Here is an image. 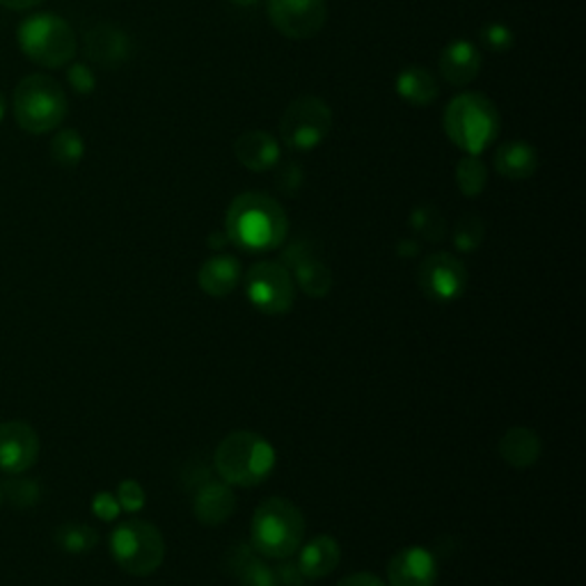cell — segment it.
Listing matches in <instances>:
<instances>
[{
	"label": "cell",
	"instance_id": "24",
	"mask_svg": "<svg viewBox=\"0 0 586 586\" xmlns=\"http://www.w3.org/2000/svg\"><path fill=\"white\" fill-rule=\"evenodd\" d=\"M86 156V140L76 129H60L51 140V159L60 168H76Z\"/></svg>",
	"mask_w": 586,
	"mask_h": 586
},
{
	"label": "cell",
	"instance_id": "6",
	"mask_svg": "<svg viewBox=\"0 0 586 586\" xmlns=\"http://www.w3.org/2000/svg\"><path fill=\"white\" fill-rule=\"evenodd\" d=\"M19 47L23 56L47 69L67 67L78 51V39L73 28L58 14L42 12L21 21L17 30Z\"/></svg>",
	"mask_w": 586,
	"mask_h": 586
},
{
	"label": "cell",
	"instance_id": "34",
	"mask_svg": "<svg viewBox=\"0 0 586 586\" xmlns=\"http://www.w3.org/2000/svg\"><path fill=\"white\" fill-rule=\"evenodd\" d=\"M92 511L99 520H115L117 516H120V501H117V497L112 493H97L95 499H92Z\"/></svg>",
	"mask_w": 586,
	"mask_h": 586
},
{
	"label": "cell",
	"instance_id": "25",
	"mask_svg": "<svg viewBox=\"0 0 586 586\" xmlns=\"http://www.w3.org/2000/svg\"><path fill=\"white\" fill-rule=\"evenodd\" d=\"M53 540H56L58 548H62L64 553L83 555V553H90L95 548L97 540H99V534L90 525L64 523L56 529Z\"/></svg>",
	"mask_w": 586,
	"mask_h": 586
},
{
	"label": "cell",
	"instance_id": "19",
	"mask_svg": "<svg viewBox=\"0 0 586 586\" xmlns=\"http://www.w3.org/2000/svg\"><path fill=\"white\" fill-rule=\"evenodd\" d=\"M495 170L509 181H525L538 170V151L525 140L504 142L493 156Z\"/></svg>",
	"mask_w": 586,
	"mask_h": 586
},
{
	"label": "cell",
	"instance_id": "22",
	"mask_svg": "<svg viewBox=\"0 0 586 586\" xmlns=\"http://www.w3.org/2000/svg\"><path fill=\"white\" fill-rule=\"evenodd\" d=\"M540 438L527 426H514L499 440V454L516 470H527L540 456Z\"/></svg>",
	"mask_w": 586,
	"mask_h": 586
},
{
	"label": "cell",
	"instance_id": "15",
	"mask_svg": "<svg viewBox=\"0 0 586 586\" xmlns=\"http://www.w3.org/2000/svg\"><path fill=\"white\" fill-rule=\"evenodd\" d=\"M86 56L103 69H117L131 58V39L120 28L97 23L86 32Z\"/></svg>",
	"mask_w": 586,
	"mask_h": 586
},
{
	"label": "cell",
	"instance_id": "21",
	"mask_svg": "<svg viewBox=\"0 0 586 586\" xmlns=\"http://www.w3.org/2000/svg\"><path fill=\"white\" fill-rule=\"evenodd\" d=\"M298 568L305 579H321L330 575L341 559V550L332 536H315L309 543L300 545Z\"/></svg>",
	"mask_w": 586,
	"mask_h": 586
},
{
	"label": "cell",
	"instance_id": "37",
	"mask_svg": "<svg viewBox=\"0 0 586 586\" xmlns=\"http://www.w3.org/2000/svg\"><path fill=\"white\" fill-rule=\"evenodd\" d=\"M339 586H385V582L374 573H356L339 582Z\"/></svg>",
	"mask_w": 586,
	"mask_h": 586
},
{
	"label": "cell",
	"instance_id": "35",
	"mask_svg": "<svg viewBox=\"0 0 586 586\" xmlns=\"http://www.w3.org/2000/svg\"><path fill=\"white\" fill-rule=\"evenodd\" d=\"M276 579H278V584H285V586H300L305 582V575L300 573L298 562L294 564L291 557H287V559H280L278 562V566H276Z\"/></svg>",
	"mask_w": 586,
	"mask_h": 586
},
{
	"label": "cell",
	"instance_id": "3",
	"mask_svg": "<svg viewBox=\"0 0 586 586\" xmlns=\"http://www.w3.org/2000/svg\"><path fill=\"white\" fill-rule=\"evenodd\" d=\"M252 550L266 559L294 557L305 540V518L289 499L272 497L259 504L250 527Z\"/></svg>",
	"mask_w": 586,
	"mask_h": 586
},
{
	"label": "cell",
	"instance_id": "5",
	"mask_svg": "<svg viewBox=\"0 0 586 586\" xmlns=\"http://www.w3.org/2000/svg\"><path fill=\"white\" fill-rule=\"evenodd\" d=\"M67 108L69 103L62 86L47 73L26 76L12 95L14 120L32 136L56 131L64 122Z\"/></svg>",
	"mask_w": 586,
	"mask_h": 586
},
{
	"label": "cell",
	"instance_id": "17",
	"mask_svg": "<svg viewBox=\"0 0 586 586\" xmlns=\"http://www.w3.org/2000/svg\"><path fill=\"white\" fill-rule=\"evenodd\" d=\"M438 69L447 83L467 86L473 83L481 71V53L473 42H467V39H454V42L443 49Z\"/></svg>",
	"mask_w": 586,
	"mask_h": 586
},
{
	"label": "cell",
	"instance_id": "36",
	"mask_svg": "<svg viewBox=\"0 0 586 586\" xmlns=\"http://www.w3.org/2000/svg\"><path fill=\"white\" fill-rule=\"evenodd\" d=\"M302 183V170L298 168V163H287L280 175H278V186L287 192V195H294Z\"/></svg>",
	"mask_w": 586,
	"mask_h": 586
},
{
	"label": "cell",
	"instance_id": "14",
	"mask_svg": "<svg viewBox=\"0 0 586 586\" xmlns=\"http://www.w3.org/2000/svg\"><path fill=\"white\" fill-rule=\"evenodd\" d=\"M282 261L287 264V268L294 270V280L296 285L311 298H324L330 287H332V272L330 268L311 252L309 248H305L302 244H294L285 250Z\"/></svg>",
	"mask_w": 586,
	"mask_h": 586
},
{
	"label": "cell",
	"instance_id": "9",
	"mask_svg": "<svg viewBox=\"0 0 586 586\" xmlns=\"http://www.w3.org/2000/svg\"><path fill=\"white\" fill-rule=\"evenodd\" d=\"M246 296L264 315H285L296 302V285L285 264L259 261L246 276Z\"/></svg>",
	"mask_w": 586,
	"mask_h": 586
},
{
	"label": "cell",
	"instance_id": "4",
	"mask_svg": "<svg viewBox=\"0 0 586 586\" xmlns=\"http://www.w3.org/2000/svg\"><path fill=\"white\" fill-rule=\"evenodd\" d=\"M213 467L225 484L252 488L270 477L276 467V449L252 431H234L218 445Z\"/></svg>",
	"mask_w": 586,
	"mask_h": 586
},
{
	"label": "cell",
	"instance_id": "2",
	"mask_svg": "<svg viewBox=\"0 0 586 586\" xmlns=\"http://www.w3.org/2000/svg\"><path fill=\"white\" fill-rule=\"evenodd\" d=\"M443 127L458 149L481 156L499 136V112L486 95L463 92L445 108Z\"/></svg>",
	"mask_w": 586,
	"mask_h": 586
},
{
	"label": "cell",
	"instance_id": "29",
	"mask_svg": "<svg viewBox=\"0 0 586 586\" xmlns=\"http://www.w3.org/2000/svg\"><path fill=\"white\" fill-rule=\"evenodd\" d=\"M484 241V222L479 216H465L454 227V246L460 252H473Z\"/></svg>",
	"mask_w": 586,
	"mask_h": 586
},
{
	"label": "cell",
	"instance_id": "31",
	"mask_svg": "<svg viewBox=\"0 0 586 586\" xmlns=\"http://www.w3.org/2000/svg\"><path fill=\"white\" fill-rule=\"evenodd\" d=\"M3 495H8V499L19 506V509H28V506H34L39 501V486L37 481L32 479H14V481H8L6 488L0 490Z\"/></svg>",
	"mask_w": 586,
	"mask_h": 586
},
{
	"label": "cell",
	"instance_id": "40",
	"mask_svg": "<svg viewBox=\"0 0 586 586\" xmlns=\"http://www.w3.org/2000/svg\"><path fill=\"white\" fill-rule=\"evenodd\" d=\"M6 110H8V101H6V95L0 92V122H3V117H6Z\"/></svg>",
	"mask_w": 586,
	"mask_h": 586
},
{
	"label": "cell",
	"instance_id": "26",
	"mask_svg": "<svg viewBox=\"0 0 586 586\" xmlns=\"http://www.w3.org/2000/svg\"><path fill=\"white\" fill-rule=\"evenodd\" d=\"M488 183V168L479 156L465 153L463 159L456 166V186L465 195V198H477V195L484 192Z\"/></svg>",
	"mask_w": 586,
	"mask_h": 586
},
{
	"label": "cell",
	"instance_id": "32",
	"mask_svg": "<svg viewBox=\"0 0 586 586\" xmlns=\"http://www.w3.org/2000/svg\"><path fill=\"white\" fill-rule=\"evenodd\" d=\"M67 83H69V88L76 95L88 97V95H92L97 90V76H95V71L88 64L76 62L67 71Z\"/></svg>",
	"mask_w": 586,
	"mask_h": 586
},
{
	"label": "cell",
	"instance_id": "18",
	"mask_svg": "<svg viewBox=\"0 0 586 586\" xmlns=\"http://www.w3.org/2000/svg\"><path fill=\"white\" fill-rule=\"evenodd\" d=\"M237 509V497L225 481H207L195 495V518L202 525L218 527L227 523Z\"/></svg>",
	"mask_w": 586,
	"mask_h": 586
},
{
	"label": "cell",
	"instance_id": "16",
	"mask_svg": "<svg viewBox=\"0 0 586 586\" xmlns=\"http://www.w3.org/2000/svg\"><path fill=\"white\" fill-rule=\"evenodd\" d=\"M234 153H237L239 163L250 172H270L280 163V142L276 136L261 129H250L241 133L234 142Z\"/></svg>",
	"mask_w": 586,
	"mask_h": 586
},
{
	"label": "cell",
	"instance_id": "20",
	"mask_svg": "<svg viewBox=\"0 0 586 586\" xmlns=\"http://www.w3.org/2000/svg\"><path fill=\"white\" fill-rule=\"evenodd\" d=\"M200 289L213 298L229 296L241 282V261L231 255H218L205 261L198 272Z\"/></svg>",
	"mask_w": 586,
	"mask_h": 586
},
{
	"label": "cell",
	"instance_id": "41",
	"mask_svg": "<svg viewBox=\"0 0 586 586\" xmlns=\"http://www.w3.org/2000/svg\"><path fill=\"white\" fill-rule=\"evenodd\" d=\"M0 504H3V493H0Z\"/></svg>",
	"mask_w": 586,
	"mask_h": 586
},
{
	"label": "cell",
	"instance_id": "12",
	"mask_svg": "<svg viewBox=\"0 0 586 586\" xmlns=\"http://www.w3.org/2000/svg\"><path fill=\"white\" fill-rule=\"evenodd\" d=\"M39 458V436L26 421L0 424V470L21 475Z\"/></svg>",
	"mask_w": 586,
	"mask_h": 586
},
{
	"label": "cell",
	"instance_id": "11",
	"mask_svg": "<svg viewBox=\"0 0 586 586\" xmlns=\"http://www.w3.org/2000/svg\"><path fill=\"white\" fill-rule=\"evenodd\" d=\"M419 289L434 302H454L467 287V270L460 259L449 252L428 255L417 272Z\"/></svg>",
	"mask_w": 586,
	"mask_h": 586
},
{
	"label": "cell",
	"instance_id": "38",
	"mask_svg": "<svg viewBox=\"0 0 586 586\" xmlns=\"http://www.w3.org/2000/svg\"><path fill=\"white\" fill-rule=\"evenodd\" d=\"M42 3L44 0H0V6L8 8V10H14V12H26V10L42 6Z\"/></svg>",
	"mask_w": 586,
	"mask_h": 586
},
{
	"label": "cell",
	"instance_id": "13",
	"mask_svg": "<svg viewBox=\"0 0 586 586\" xmlns=\"http://www.w3.org/2000/svg\"><path fill=\"white\" fill-rule=\"evenodd\" d=\"M438 575V559L419 545L404 548L387 566L389 586H436Z\"/></svg>",
	"mask_w": 586,
	"mask_h": 586
},
{
	"label": "cell",
	"instance_id": "27",
	"mask_svg": "<svg viewBox=\"0 0 586 586\" xmlns=\"http://www.w3.org/2000/svg\"><path fill=\"white\" fill-rule=\"evenodd\" d=\"M234 570H237L239 586H280L276 570L264 559H257L250 548H246L241 559H234Z\"/></svg>",
	"mask_w": 586,
	"mask_h": 586
},
{
	"label": "cell",
	"instance_id": "1",
	"mask_svg": "<svg viewBox=\"0 0 586 586\" xmlns=\"http://www.w3.org/2000/svg\"><path fill=\"white\" fill-rule=\"evenodd\" d=\"M225 234L246 252H268L287 241L289 218L270 195L244 192L229 205Z\"/></svg>",
	"mask_w": 586,
	"mask_h": 586
},
{
	"label": "cell",
	"instance_id": "23",
	"mask_svg": "<svg viewBox=\"0 0 586 586\" xmlns=\"http://www.w3.org/2000/svg\"><path fill=\"white\" fill-rule=\"evenodd\" d=\"M395 88H397V95L406 103L417 106V108L431 106L440 95L438 78L424 67H408V69L399 71Z\"/></svg>",
	"mask_w": 586,
	"mask_h": 586
},
{
	"label": "cell",
	"instance_id": "10",
	"mask_svg": "<svg viewBox=\"0 0 586 586\" xmlns=\"http://www.w3.org/2000/svg\"><path fill=\"white\" fill-rule=\"evenodd\" d=\"M268 19L287 39H311L328 19L326 0H268Z\"/></svg>",
	"mask_w": 586,
	"mask_h": 586
},
{
	"label": "cell",
	"instance_id": "7",
	"mask_svg": "<svg viewBox=\"0 0 586 586\" xmlns=\"http://www.w3.org/2000/svg\"><path fill=\"white\" fill-rule=\"evenodd\" d=\"M110 555L129 575L145 577L161 568L166 559V540L151 523L127 520L110 534Z\"/></svg>",
	"mask_w": 586,
	"mask_h": 586
},
{
	"label": "cell",
	"instance_id": "8",
	"mask_svg": "<svg viewBox=\"0 0 586 586\" xmlns=\"http://www.w3.org/2000/svg\"><path fill=\"white\" fill-rule=\"evenodd\" d=\"M332 131V110L317 95L294 99L280 122L282 142L294 151L317 149Z\"/></svg>",
	"mask_w": 586,
	"mask_h": 586
},
{
	"label": "cell",
	"instance_id": "39",
	"mask_svg": "<svg viewBox=\"0 0 586 586\" xmlns=\"http://www.w3.org/2000/svg\"><path fill=\"white\" fill-rule=\"evenodd\" d=\"M231 3L239 6V8H252L259 3V0H231Z\"/></svg>",
	"mask_w": 586,
	"mask_h": 586
},
{
	"label": "cell",
	"instance_id": "30",
	"mask_svg": "<svg viewBox=\"0 0 586 586\" xmlns=\"http://www.w3.org/2000/svg\"><path fill=\"white\" fill-rule=\"evenodd\" d=\"M479 42L490 53H506L516 44V34L504 23H486L479 32Z\"/></svg>",
	"mask_w": 586,
	"mask_h": 586
},
{
	"label": "cell",
	"instance_id": "33",
	"mask_svg": "<svg viewBox=\"0 0 586 586\" xmlns=\"http://www.w3.org/2000/svg\"><path fill=\"white\" fill-rule=\"evenodd\" d=\"M115 497H117V501H120V509H125L129 514L140 511L142 506H145V499H147L142 486L138 481H133V479L122 481L120 488H117V495Z\"/></svg>",
	"mask_w": 586,
	"mask_h": 586
},
{
	"label": "cell",
	"instance_id": "28",
	"mask_svg": "<svg viewBox=\"0 0 586 586\" xmlns=\"http://www.w3.org/2000/svg\"><path fill=\"white\" fill-rule=\"evenodd\" d=\"M410 227L426 241H443L447 231L445 216L434 205L417 207L410 216Z\"/></svg>",
	"mask_w": 586,
	"mask_h": 586
}]
</instances>
